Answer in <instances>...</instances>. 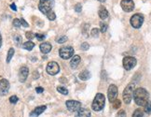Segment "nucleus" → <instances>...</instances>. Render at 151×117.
I'll list each match as a JSON object with an SVG mask.
<instances>
[{
  "label": "nucleus",
  "instance_id": "obj_1",
  "mask_svg": "<svg viewBox=\"0 0 151 117\" xmlns=\"http://www.w3.org/2000/svg\"><path fill=\"white\" fill-rule=\"evenodd\" d=\"M134 102L139 106H145L149 101V93L145 88H136L134 93Z\"/></svg>",
  "mask_w": 151,
  "mask_h": 117
},
{
  "label": "nucleus",
  "instance_id": "obj_2",
  "mask_svg": "<svg viewBox=\"0 0 151 117\" xmlns=\"http://www.w3.org/2000/svg\"><path fill=\"white\" fill-rule=\"evenodd\" d=\"M105 103H106V97L105 96L101 93H98L97 95L94 97V99L92 101V108L93 111H100L103 109L105 107Z\"/></svg>",
  "mask_w": 151,
  "mask_h": 117
},
{
  "label": "nucleus",
  "instance_id": "obj_3",
  "mask_svg": "<svg viewBox=\"0 0 151 117\" xmlns=\"http://www.w3.org/2000/svg\"><path fill=\"white\" fill-rule=\"evenodd\" d=\"M134 88H135V84L131 82L128 85L126 86V88L123 91V100L126 104H130L131 99L134 97Z\"/></svg>",
  "mask_w": 151,
  "mask_h": 117
},
{
  "label": "nucleus",
  "instance_id": "obj_4",
  "mask_svg": "<svg viewBox=\"0 0 151 117\" xmlns=\"http://www.w3.org/2000/svg\"><path fill=\"white\" fill-rule=\"evenodd\" d=\"M54 6V0H40L38 4L39 11L43 14H48L52 11Z\"/></svg>",
  "mask_w": 151,
  "mask_h": 117
},
{
  "label": "nucleus",
  "instance_id": "obj_5",
  "mask_svg": "<svg viewBox=\"0 0 151 117\" xmlns=\"http://www.w3.org/2000/svg\"><path fill=\"white\" fill-rule=\"evenodd\" d=\"M130 23L131 26L134 28H136V29H138L141 26H142L143 23H144V16L142 14H139V13H136L134 15L131 16V20H130Z\"/></svg>",
  "mask_w": 151,
  "mask_h": 117
},
{
  "label": "nucleus",
  "instance_id": "obj_6",
  "mask_svg": "<svg viewBox=\"0 0 151 117\" xmlns=\"http://www.w3.org/2000/svg\"><path fill=\"white\" fill-rule=\"evenodd\" d=\"M59 54L60 56L62 57L63 59L67 60L69 58H72L73 57V54H74V49L72 48L71 46H64L62 47L60 50H59Z\"/></svg>",
  "mask_w": 151,
  "mask_h": 117
},
{
  "label": "nucleus",
  "instance_id": "obj_7",
  "mask_svg": "<svg viewBox=\"0 0 151 117\" xmlns=\"http://www.w3.org/2000/svg\"><path fill=\"white\" fill-rule=\"evenodd\" d=\"M122 64H123V68L126 70H131L137 64V60L134 56H125L122 60Z\"/></svg>",
  "mask_w": 151,
  "mask_h": 117
},
{
  "label": "nucleus",
  "instance_id": "obj_8",
  "mask_svg": "<svg viewBox=\"0 0 151 117\" xmlns=\"http://www.w3.org/2000/svg\"><path fill=\"white\" fill-rule=\"evenodd\" d=\"M47 72H48L50 75H56L57 73H59L60 71V66L58 65V63L54 62V61H52V62H50L48 64V66H47Z\"/></svg>",
  "mask_w": 151,
  "mask_h": 117
},
{
  "label": "nucleus",
  "instance_id": "obj_9",
  "mask_svg": "<svg viewBox=\"0 0 151 117\" xmlns=\"http://www.w3.org/2000/svg\"><path fill=\"white\" fill-rule=\"evenodd\" d=\"M107 97H108V100H109L111 103L117 99V87L115 85V84H111V85L109 86V88H108Z\"/></svg>",
  "mask_w": 151,
  "mask_h": 117
},
{
  "label": "nucleus",
  "instance_id": "obj_10",
  "mask_svg": "<svg viewBox=\"0 0 151 117\" xmlns=\"http://www.w3.org/2000/svg\"><path fill=\"white\" fill-rule=\"evenodd\" d=\"M10 84L7 79L0 80V96H6L9 91Z\"/></svg>",
  "mask_w": 151,
  "mask_h": 117
},
{
  "label": "nucleus",
  "instance_id": "obj_11",
  "mask_svg": "<svg viewBox=\"0 0 151 117\" xmlns=\"http://www.w3.org/2000/svg\"><path fill=\"white\" fill-rule=\"evenodd\" d=\"M120 6L124 11L131 12V11H133L134 8V2L133 0H121Z\"/></svg>",
  "mask_w": 151,
  "mask_h": 117
},
{
  "label": "nucleus",
  "instance_id": "obj_12",
  "mask_svg": "<svg viewBox=\"0 0 151 117\" xmlns=\"http://www.w3.org/2000/svg\"><path fill=\"white\" fill-rule=\"evenodd\" d=\"M65 105L70 111H77L81 108V103L77 100H67L65 102Z\"/></svg>",
  "mask_w": 151,
  "mask_h": 117
},
{
  "label": "nucleus",
  "instance_id": "obj_13",
  "mask_svg": "<svg viewBox=\"0 0 151 117\" xmlns=\"http://www.w3.org/2000/svg\"><path fill=\"white\" fill-rule=\"evenodd\" d=\"M28 74H29V69L27 67L23 66L20 68V70H19V80H20L21 82H24L26 81Z\"/></svg>",
  "mask_w": 151,
  "mask_h": 117
},
{
  "label": "nucleus",
  "instance_id": "obj_14",
  "mask_svg": "<svg viewBox=\"0 0 151 117\" xmlns=\"http://www.w3.org/2000/svg\"><path fill=\"white\" fill-rule=\"evenodd\" d=\"M46 109H47V106H45V105L36 107V109L30 113V116L31 117H38L41 113H43V112L46 111Z\"/></svg>",
  "mask_w": 151,
  "mask_h": 117
},
{
  "label": "nucleus",
  "instance_id": "obj_15",
  "mask_svg": "<svg viewBox=\"0 0 151 117\" xmlns=\"http://www.w3.org/2000/svg\"><path fill=\"white\" fill-rule=\"evenodd\" d=\"M75 117H91V111L86 109V108H80L76 112Z\"/></svg>",
  "mask_w": 151,
  "mask_h": 117
},
{
  "label": "nucleus",
  "instance_id": "obj_16",
  "mask_svg": "<svg viewBox=\"0 0 151 117\" xmlns=\"http://www.w3.org/2000/svg\"><path fill=\"white\" fill-rule=\"evenodd\" d=\"M39 48H40V51H41L42 54H49L50 51H51V48H52V46H51V44L49 43V42H43V43L40 44Z\"/></svg>",
  "mask_w": 151,
  "mask_h": 117
},
{
  "label": "nucleus",
  "instance_id": "obj_17",
  "mask_svg": "<svg viewBox=\"0 0 151 117\" xmlns=\"http://www.w3.org/2000/svg\"><path fill=\"white\" fill-rule=\"evenodd\" d=\"M80 60H81V58H80L79 55H74L71 61H70V67L72 68H77L78 64L80 63Z\"/></svg>",
  "mask_w": 151,
  "mask_h": 117
},
{
  "label": "nucleus",
  "instance_id": "obj_18",
  "mask_svg": "<svg viewBox=\"0 0 151 117\" xmlns=\"http://www.w3.org/2000/svg\"><path fill=\"white\" fill-rule=\"evenodd\" d=\"M98 14H99V17H100L102 20H106V19L108 17V11L105 7L100 8V9H99V11H98Z\"/></svg>",
  "mask_w": 151,
  "mask_h": 117
},
{
  "label": "nucleus",
  "instance_id": "obj_19",
  "mask_svg": "<svg viewBox=\"0 0 151 117\" xmlns=\"http://www.w3.org/2000/svg\"><path fill=\"white\" fill-rule=\"evenodd\" d=\"M78 78L81 80V81H87V80L91 78V73H89V71H88V70H83V71L79 73Z\"/></svg>",
  "mask_w": 151,
  "mask_h": 117
},
{
  "label": "nucleus",
  "instance_id": "obj_20",
  "mask_svg": "<svg viewBox=\"0 0 151 117\" xmlns=\"http://www.w3.org/2000/svg\"><path fill=\"white\" fill-rule=\"evenodd\" d=\"M35 47V43L33 41L29 40V41H26L24 43L22 44V48L24 50H27V51H32L33 48Z\"/></svg>",
  "mask_w": 151,
  "mask_h": 117
},
{
  "label": "nucleus",
  "instance_id": "obj_21",
  "mask_svg": "<svg viewBox=\"0 0 151 117\" xmlns=\"http://www.w3.org/2000/svg\"><path fill=\"white\" fill-rule=\"evenodd\" d=\"M133 117H145V113L144 111L140 110V109H137V110L134 111V114H133Z\"/></svg>",
  "mask_w": 151,
  "mask_h": 117
},
{
  "label": "nucleus",
  "instance_id": "obj_22",
  "mask_svg": "<svg viewBox=\"0 0 151 117\" xmlns=\"http://www.w3.org/2000/svg\"><path fill=\"white\" fill-rule=\"evenodd\" d=\"M14 53H15V51H14L13 48H10V49L8 50V56H7V63L10 62L11 58L13 57V55H14Z\"/></svg>",
  "mask_w": 151,
  "mask_h": 117
},
{
  "label": "nucleus",
  "instance_id": "obj_23",
  "mask_svg": "<svg viewBox=\"0 0 151 117\" xmlns=\"http://www.w3.org/2000/svg\"><path fill=\"white\" fill-rule=\"evenodd\" d=\"M144 107H145V110L144 111H145V113L150 114L151 113V101H148Z\"/></svg>",
  "mask_w": 151,
  "mask_h": 117
},
{
  "label": "nucleus",
  "instance_id": "obj_24",
  "mask_svg": "<svg viewBox=\"0 0 151 117\" xmlns=\"http://www.w3.org/2000/svg\"><path fill=\"white\" fill-rule=\"evenodd\" d=\"M14 41H15V43L19 46V45H21V43L22 42V37L20 35H15L14 36Z\"/></svg>",
  "mask_w": 151,
  "mask_h": 117
},
{
  "label": "nucleus",
  "instance_id": "obj_25",
  "mask_svg": "<svg viewBox=\"0 0 151 117\" xmlns=\"http://www.w3.org/2000/svg\"><path fill=\"white\" fill-rule=\"evenodd\" d=\"M57 91L59 93L62 94V95H67V94H68V90H67V89L63 87V86H58L57 87Z\"/></svg>",
  "mask_w": 151,
  "mask_h": 117
},
{
  "label": "nucleus",
  "instance_id": "obj_26",
  "mask_svg": "<svg viewBox=\"0 0 151 117\" xmlns=\"http://www.w3.org/2000/svg\"><path fill=\"white\" fill-rule=\"evenodd\" d=\"M47 17H48V19L50 21H54L56 19V14L51 11L50 12H49L48 14H47Z\"/></svg>",
  "mask_w": 151,
  "mask_h": 117
},
{
  "label": "nucleus",
  "instance_id": "obj_27",
  "mask_svg": "<svg viewBox=\"0 0 151 117\" xmlns=\"http://www.w3.org/2000/svg\"><path fill=\"white\" fill-rule=\"evenodd\" d=\"M66 40H67V37H65V36L56 37V41H57L58 43H64V42L66 41Z\"/></svg>",
  "mask_w": 151,
  "mask_h": 117
},
{
  "label": "nucleus",
  "instance_id": "obj_28",
  "mask_svg": "<svg viewBox=\"0 0 151 117\" xmlns=\"http://www.w3.org/2000/svg\"><path fill=\"white\" fill-rule=\"evenodd\" d=\"M89 25H87V23H85L83 25V28H82V33L85 37L88 36V31H89Z\"/></svg>",
  "mask_w": 151,
  "mask_h": 117
},
{
  "label": "nucleus",
  "instance_id": "obj_29",
  "mask_svg": "<svg viewBox=\"0 0 151 117\" xmlns=\"http://www.w3.org/2000/svg\"><path fill=\"white\" fill-rule=\"evenodd\" d=\"M112 104H113V108H114V109H119V108L121 106V102L119 99H116L115 101L112 102Z\"/></svg>",
  "mask_w": 151,
  "mask_h": 117
},
{
  "label": "nucleus",
  "instance_id": "obj_30",
  "mask_svg": "<svg viewBox=\"0 0 151 117\" xmlns=\"http://www.w3.org/2000/svg\"><path fill=\"white\" fill-rule=\"evenodd\" d=\"M107 25L106 23H103V22H101L100 23V28H101V32L102 33H105V32H106V30H107Z\"/></svg>",
  "mask_w": 151,
  "mask_h": 117
},
{
  "label": "nucleus",
  "instance_id": "obj_31",
  "mask_svg": "<svg viewBox=\"0 0 151 117\" xmlns=\"http://www.w3.org/2000/svg\"><path fill=\"white\" fill-rule=\"evenodd\" d=\"M13 26L14 27H16V28H19V27H21V22H20V19H14L13 20Z\"/></svg>",
  "mask_w": 151,
  "mask_h": 117
},
{
  "label": "nucleus",
  "instance_id": "obj_32",
  "mask_svg": "<svg viewBox=\"0 0 151 117\" xmlns=\"http://www.w3.org/2000/svg\"><path fill=\"white\" fill-rule=\"evenodd\" d=\"M25 37H27L28 39L31 40V39H33L35 37V34L33 32H31V31H28V32L25 33Z\"/></svg>",
  "mask_w": 151,
  "mask_h": 117
},
{
  "label": "nucleus",
  "instance_id": "obj_33",
  "mask_svg": "<svg viewBox=\"0 0 151 117\" xmlns=\"http://www.w3.org/2000/svg\"><path fill=\"white\" fill-rule=\"evenodd\" d=\"M18 100H19V98L17 96H11L9 97V101H10V103H12V104H16Z\"/></svg>",
  "mask_w": 151,
  "mask_h": 117
},
{
  "label": "nucleus",
  "instance_id": "obj_34",
  "mask_svg": "<svg viewBox=\"0 0 151 117\" xmlns=\"http://www.w3.org/2000/svg\"><path fill=\"white\" fill-rule=\"evenodd\" d=\"M91 34H92V37H97L99 36V29L98 28H93V29L92 30V32H91Z\"/></svg>",
  "mask_w": 151,
  "mask_h": 117
},
{
  "label": "nucleus",
  "instance_id": "obj_35",
  "mask_svg": "<svg viewBox=\"0 0 151 117\" xmlns=\"http://www.w3.org/2000/svg\"><path fill=\"white\" fill-rule=\"evenodd\" d=\"M80 48H81L82 51H87L89 48V43H87V42H83L81 46H80Z\"/></svg>",
  "mask_w": 151,
  "mask_h": 117
},
{
  "label": "nucleus",
  "instance_id": "obj_36",
  "mask_svg": "<svg viewBox=\"0 0 151 117\" xmlns=\"http://www.w3.org/2000/svg\"><path fill=\"white\" fill-rule=\"evenodd\" d=\"M75 11H77V12H81L82 11V5L81 4H77L76 5V7H75Z\"/></svg>",
  "mask_w": 151,
  "mask_h": 117
},
{
  "label": "nucleus",
  "instance_id": "obj_37",
  "mask_svg": "<svg viewBox=\"0 0 151 117\" xmlns=\"http://www.w3.org/2000/svg\"><path fill=\"white\" fill-rule=\"evenodd\" d=\"M116 117H126V112H125V111H123V110L120 111L117 113Z\"/></svg>",
  "mask_w": 151,
  "mask_h": 117
},
{
  "label": "nucleus",
  "instance_id": "obj_38",
  "mask_svg": "<svg viewBox=\"0 0 151 117\" xmlns=\"http://www.w3.org/2000/svg\"><path fill=\"white\" fill-rule=\"evenodd\" d=\"M20 22H21V25H22L23 27H28V26H29V25H28V23H26V21H25L23 18L20 19Z\"/></svg>",
  "mask_w": 151,
  "mask_h": 117
},
{
  "label": "nucleus",
  "instance_id": "obj_39",
  "mask_svg": "<svg viewBox=\"0 0 151 117\" xmlns=\"http://www.w3.org/2000/svg\"><path fill=\"white\" fill-rule=\"evenodd\" d=\"M35 37H36L38 40H43V39H45V37H46L44 35H41V34H36Z\"/></svg>",
  "mask_w": 151,
  "mask_h": 117
},
{
  "label": "nucleus",
  "instance_id": "obj_40",
  "mask_svg": "<svg viewBox=\"0 0 151 117\" xmlns=\"http://www.w3.org/2000/svg\"><path fill=\"white\" fill-rule=\"evenodd\" d=\"M36 91L37 94H40V93H42V92L44 91V88H42V87H36Z\"/></svg>",
  "mask_w": 151,
  "mask_h": 117
},
{
  "label": "nucleus",
  "instance_id": "obj_41",
  "mask_svg": "<svg viewBox=\"0 0 151 117\" xmlns=\"http://www.w3.org/2000/svg\"><path fill=\"white\" fill-rule=\"evenodd\" d=\"M10 8L12 9V11H17L16 5H15V4H14V3H12V4L10 5Z\"/></svg>",
  "mask_w": 151,
  "mask_h": 117
},
{
  "label": "nucleus",
  "instance_id": "obj_42",
  "mask_svg": "<svg viewBox=\"0 0 151 117\" xmlns=\"http://www.w3.org/2000/svg\"><path fill=\"white\" fill-rule=\"evenodd\" d=\"M38 76H39V75H38V73H37V71L34 72V78L35 79H37V78H38Z\"/></svg>",
  "mask_w": 151,
  "mask_h": 117
},
{
  "label": "nucleus",
  "instance_id": "obj_43",
  "mask_svg": "<svg viewBox=\"0 0 151 117\" xmlns=\"http://www.w3.org/2000/svg\"><path fill=\"white\" fill-rule=\"evenodd\" d=\"M1 46H2V36L0 34V48H1Z\"/></svg>",
  "mask_w": 151,
  "mask_h": 117
},
{
  "label": "nucleus",
  "instance_id": "obj_44",
  "mask_svg": "<svg viewBox=\"0 0 151 117\" xmlns=\"http://www.w3.org/2000/svg\"><path fill=\"white\" fill-rule=\"evenodd\" d=\"M98 1H100V2H105L106 0H98Z\"/></svg>",
  "mask_w": 151,
  "mask_h": 117
}]
</instances>
